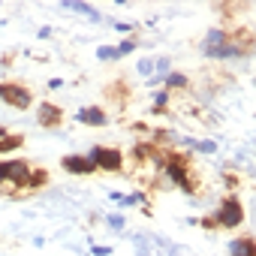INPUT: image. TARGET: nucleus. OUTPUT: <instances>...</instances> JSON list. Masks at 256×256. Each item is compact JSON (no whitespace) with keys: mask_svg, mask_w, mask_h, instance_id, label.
<instances>
[{"mask_svg":"<svg viewBox=\"0 0 256 256\" xmlns=\"http://www.w3.org/2000/svg\"><path fill=\"white\" fill-rule=\"evenodd\" d=\"M96 58H100L102 64H108V60H118V52H114V46H100V48H96Z\"/></svg>","mask_w":256,"mask_h":256,"instance_id":"nucleus-23","label":"nucleus"},{"mask_svg":"<svg viewBox=\"0 0 256 256\" xmlns=\"http://www.w3.org/2000/svg\"><path fill=\"white\" fill-rule=\"evenodd\" d=\"M90 253H94V256H112V247H108V244H106V247H102V244H94Z\"/></svg>","mask_w":256,"mask_h":256,"instance_id":"nucleus-26","label":"nucleus"},{"mask_svg":"<svg viewBox=\"0 0 256 256\" xmlns=\"http://www.w3.org/2000/svg\"><path fill=\"white\" fill-rule=\"evenodd\" d=\"M22 145H24V136H18V133H6L4 139H0V160H6V154L18 151Z\"/></svg>","mask_w":256,"mask_h":256,"instance_id":"nucleus-13","label":"nucleus"},{"mask_svg":"<svg viewBox=\"0 0 256 256\" xmlns=\"http://www.w3.org/2000/svg\"><path fill=\"white\" fill-rule=\"evenodd\" d=\"M163 84H166L163 90H169V94H172V90H187V88H190V78H187L184 72L172 70V72H166V76H163Z\"/></svg>","mask_w":256,"mask_h":256,"instance_id":"nucleus-12","label":"nucleus"},{"mask_svg":"<svg viewBox=\"0 0 256 256\" xmlns=\"http://www.w3.org/2000/svg\"><path fill=\"white\" fill-rule=\"evenodd\" d=\"M163 178H166V184H169V187H178V190H181V193H187V196H193V193H196L193 166H190V157H187V154L169 151V160H166Z\"/></svg>","mask_w":256,"mask_h":256,"instance_id":"nucleus-2","label":"nucleus"},{"mask_svg":"<svg viewBox=\"0 0 256 256\" xmlns=\"http://www.w3.org/2000/svg\"><path fill=\"white\" fill-rule=\"evenodd\" d=\"M84 160L96 169V172H124L126 166V154L120 148H106V145H94Z\"/></svg>","mask_w":256,"mask_h":256,"instance_id":"nucleus-3","label":"nucleus"},{"mask_svg":"<svg viewBox=\"0 0 256 256\" xmlns=\"http://www.w3.org/2000/svg\"><path fill=\"white\" fill-rule=\"evenodd\" d=\"M226 253L229 256H256V241L253 235H238L226 244Z\"/></svg>","mask_w":256,"mask_h":256,"instance_id":"nucleus-10","label":"nucleus"},{"mask_svg":"<svg viewBox=\"0 0 256 256\" xmlns=\"http://www.w3.org/2000/svg\"><path fill=\"white\" fill-rule=\"evenodd\" d=\"M4 102H10L12 108L18 112H28L34 106V94L24 88V84H16V82H4V96H0Z\"/></svg>","mask_w":256,"mask_h":256,"instance_id":"nucleus-6","label":"nucleus"},{"mask_svg":"<svg viewBox=\"0 0 256 256\" xmlns=\"http://www.w3.org/2000/svg\"><path fill=\"white\" fill-rule=\"evenodd\" d=\"M120 205H124V208L145 205V193H142V190H136V193H130V196H124V199H120Z\"/></svg>","mask_w":256,"mask_h":256,"instance_id":"nucleus-22","label":"nucleus"},{"mask_svg":"<svg viewBox=\"0 0 256 256\" xmlns=\"http://www.w3.org/2000/svg\"><path fill=\"white\" fill-rule=\"evenodd\" d=\"M60 6H64V10H72V12H78V16H88L90 22H102V12H100L96 6H90V4H82V0H64Z\"/></svg>","mask_w":256,"mask_h":256,"instance_id":"nucleus-11","label":"nucleus"},{"mask_svg":"<svg viewBox=\"0 0 256 256\" xmlns=\"http://www.w3.org/2000/svg\"><path fill=\"white\" fill-rule=\"evenodd\" d=\"M136 72H139L142 78H151V76H154V58H142V60L136 64Z\"/></svg>","mask_w":256,"mask_h":256,"instance_id":"nucleus-21","label":"nucleus"},{"mask_svg":"<svg viewBox=\"0 0 256 256\" xmlns=\"http://www.w3.org/2000/svg\"><path fill=\"white\" fill-rule=\"evenodd\" d=\"M108 199H112V202H120V199H124V193H118V190H112V193H108Z\"/></svg>","mask_w":256,"mask_h":256,"instance_id":"nucleus-30","label":"nucleus"},{"mask_svg":"<svg viewBox=\"0 0 256 256\" xmlns=\"http://www.w3.org/2000/svg\"><path fill=\"white\" fill-rule=\"evenodd\" d=\"M106 226H108L112 232H124V226H126V220H124V214H118V211H112V214H106Z\"/></svg>","mask_w":256,"mask_h":256,"instance_id":"nucleus-20","label":"nucleus"},{"mask_svg":"<svg viewBox=\"0 0 256 256\" xmlns=\"http://www.w3.org/2000/svg\"><path fill=\"white\" fill-rule=\"evenodd\" d=\"M133 244H136V256H151V253H148V244H151V241H148L145 235H136Z\"/></svg>","mask_w":256,"mask_h":256,"instance_id":"nucleus-24","label":"nucleus"},{"mask_svg":"<svg viewBox=\"0 0 256 256\" xmlns=\"http://www.w3.org/2000/svg\"><path fill=\"white\" fill-rule=\"evenodd\" d=\"M244 217H247V211H244V205H241L238 196H226L220 202V208L211 214V220H214L217 229H238L244 223Z\"/></svg>","mask_w":256,"mask_h":256,"instance_id":"nucleus-5","label":"nucleus"},{"mask_svg":"<svg viewBox=\"0 0 256 256\" xmlns=\"http://www.w3.org/2000/svg\"><path fill=\"white\" fill-rule=\"evenodd\" d=\"M223 181H226V184H229V187H232V190H235V187H238V178H235V175H229V172H223Z\"/></svg>","mask_w":256,"mask_h":256,"instance_id":"nucleus-28","label":"nucleus"},{"mask_svg":"<svg viewBox=\"0 0 256 256\" xmlns=\"http://www.w3.org/2000/svg\"><path fill=\"white\" fill-rule=\"evenodd\" d=\"M199 52L202 58L208 60H235V58H253V52H244L232 42L229 30L226 28H208L202 42H199Z\"/></svg>","mask_w":256,"mask_h":256,"instance_id":"nucleus-1","label":"nucleus"},{"mask_svg":"<svg viewBox=\"0 0 256 256\" xmlns=\"http://www.w3.org/2000/svg\"><path fill=\"white\" fill-rule=\"evenodd\" d=\"M193 151H199V154H217V142L214 139H193Z\"/></svg>","mask_w":256,"mask_h":256,"instance_id":"nucleus-19","label":"nucleus"},{"mask_svg":"<svg viewBox=\"0 0 256 256\" xmlns=\"http://www.w3.org/2000/svg\"><path fill=\"white\" fill-rule=\"evenodd\" d=\"M136 48H139V42H136V36H126V40H124L120 46H114V52H118V60H120V58H126V54H133Z\"/></svg>","mask_w":256,"mask_h":256,"instance_id":"nucleus-17","label":"nucleus"},{"mask_svg":"<svg viewBox=\"0 0 256 256\" xmlns=\"http://www.w3.org/2000/svg\"><path fill=\"white\" fill-rule=\"evenodd\" d=\"M60 169H66L70 175H94V172H96L82 154H66V157L60 160Z\"/></svg>","mask_w":256,"mask_h":256,"instance_id":"nucleus-9","label":"nucleus"},{"mask_svg":"<svg viewBox=\"0 0 256 256\" xmlns=\"http://www.w3.org/2000/svg\"><path fill=\"white\" fill-rule=\"evenodd\" d=\"M36 124L40 126H46V130H58V126L64 124V108L58 106V102H40L36 106Z\"/></svg>","mask_w":256,"mask_h":256,"instance_id":"nucleus-7","label":"nucleus"},{"mask_svg":"<svg viewBox=\"0 0 256 256\" xmlns=\"http://www.w3.org/2000/svg\"><path fill=\"white\" fill-rule=\"evenodd\" d=\"M64 88V78H48V90H60Z\"/></svg>","mask_w":256,"mask_h":256,"instance_id":"nucleus-27","label":"nucleus"},{"mask_svg":"<svg viewBox=\"0 0 256 256\" xmlns=\"http://www.w3.org/2000/svg\"><path fill=\"white\" fill-rule=\"evenodd\" d=\"M76 120L84 124V126H106L108 124V112L102 106H82L76 112Z\"/></svg>","mask_w":256,"mask_h":256,"instance_id":"nucleus-8","label":"nucleus"},{"mask_svg":"<svg viewBox=\"0 0 256 256\" xmlns=\"http://www.w3.org/2000/svg\"><path fill=\"white\" fill-rule=\"evenodd\" d=\"M48 184V172L46 169H30V178H28V190H40Z\"/></svg>","mask_w":256,"mask_h":256,"instance_id":"nucleus-16","label":"nucleus"},{"mask_svg":"<svg viewBox=\"0 0 256 256\" xmlns=\"http://www.w3.org/2000/svg\"><path fill=\"white\" fill-rule=\"evenodd\" d=\"M151 96H154V100H151V106H154V114H163V112L169 108V102H172V94H169V90H163V88H157Z\"/></svg>","mask_w":256,"mask_h":256,"instance_id":"nucleus-15","label":"nucleus"},{"mask_svg":"<svg viewBox=\"0 0 256 256\" xmlns=\"http://www.w3.org/2000/svg\"><path fill=\"white\" fill-rule=\"evenodd\" d=\"M151 154H154V145H151V142H136L133 151H130L133 163H139V166H145V163L151 160Z\"/></svg>","mask_w":256,"mask_h":256,"instance_id":"nucleus-14","label":"nucleus"},{"mask_svg":"<svg viewBox=\"0 0 256 256\" xmlns=\"http://www.w3.org/2000/svg\"><path fill=\"white\" fill-rule=\"evenodd\" d=\"M148 84H151V88H160V84H163V78H160V76H151V78H148Z\"/></svg>","mask_w":256,"mask_h":256,"instance_id":"nucleus-29","label":"nucleus"},{"mask_svg":"<svg viewBox=\"0 0 256 256\" xmlns=\"http://www.w3.org/2000/svg\"><path fill=\"white\" fill-rule=\"evenodd\" d=\"M30 163L28 160H0V190H28Z\"/></svg>","mask_w":256,"mask_h":256,"instance_id":"nucleus-4","label":"nucleus"},{"mask_svg":"<svg viewBox=\"0 0 256 256\" xmlns=\"http://www.w3.org/2000/svg\"><path fill=\"white\" fill-rule=\"evenodd\" d=\"M166 72H172V58L169 54H160V58H154V76H166Z\"/></svg>","mask_w":256,"mask_h":256,"instance_id":"nucleus-18","label":"nucleus"},{"mask_svg":"<svg viewBox=\"0 0 256 256\" xmlns=\"http://www.w3.org/2000/svg\"><path fill=\"white\" fill-rule=\"evenodd\" d=\"M112 28H118L120 34H130V36H133V30H136V24H130V22H112Z\"/></svg>","mask_w":256,"mask_h":256,"instance_id":"nucleus-25","label":"nucleus"}]
</instances>
